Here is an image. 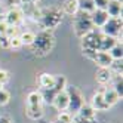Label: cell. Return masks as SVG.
Instances as JSON below:
<instances>
[{"label":"cell","mask_w":123,"mask_h":123,"mask_svg":"<svg viewBox=\"0 0 123 123\" xmlns=\"http://www.w3.org/2000/svg\"><path fill=\"white\" fill-rule=\"evenodd\" d=\"M2 87H3V86H0V89H2Z\"/></svg>","instance_id":"obj_38"},{"label":"cell","mask_w":123,"mask_h":123,"mask_svg":"<svg viewBox=\"0 0 123 123\" xmlns=\"http://www.w3.org/2000/svg\"><path fill=\"white\" fill-rule=\"evenodd\" d=\"M7 22L5 21V19H0V36H5L6 34V30H7Z\"/></svg>","instance_id":"obj_34"},{"label":"cell","mask_w":123,"mask_h":123,"mask_svg":"<svg viewBox=\"0 0 123 123\" xmlns=\"http://www.w3.org/2000/svg\"><path fill=\"white\" fill-rule=\"evenodd\" d=\"M0 123H12L7 116H0Z\"/></svg>","instance_id":"obj_35"},{"label":"cell","mask_w":123,"mask_h":123,"mask_svg":"<svg viewBox=\"0 0 123 123\" xmlns=\"http://www.w3.org/2000/svg\"><path fill=\"white\" fill-rule=\"evenodd\" d=\"M54 82H55V76L50 74V73H46L43 71L37 76V85H39V91H45V89H50L54 86Z\"/></svg>","instance_id":"obj_15"},{"label":"cell","mask_w":123,"mask_h":123,"mask_svg":"<svg viewBox=\"0 0 123 123\" xmlns=\"http://www.w3.org/2000/svg\"><path fill=\"white\" fill-rule=\"evenodd\" d=\"M119 40H116L114 37H110V36H105V34L101 33V39H99V49L98 50H102V52H108L114 45H116Z\"/></svg>","instance_id":"obj_18"},{"label":"cell","mask_w":123,"mask_h":123,"mask_svg":"<svg viewBox=\"0 0 123 123\" xmlns=\"http://www.w3.org/2000/svg\"><path fill=\"white\" fill-rule=\"evenodd\" d=\"M73 123H74V122H73Z\"/></svg>","instance_id":"obj_39"},{"label":"cell","mask_w":123,"mask_h":123,"mask_svg":"<svg viewBox=\"0 0 123 123\" xmlns=\"http://www.w3.org/2000/svg\"><path fill=\"white\" fill-rule=\"evenodd\" d=\"M101 93H102V96H104L105 102H107L110 107H113V105H116L119 101H122V98L119 96V93L114 91L111 86H105L104 89L101 91Z\"/></svg>","instance_id":"obj_16"},{"label":"cell","mask_w":123,"mask_h":123,"mask_svg":"<svg viewBox=\"0 0 123 123\" xmlns=\"http://www.w3.org/2000/svg\"><path fill=\"white\" fill-rule=\"evenodd\" d=\"M11 82V73L5 68H0V86H5Z\"/></svg>","instance_id":"obj_28"},{"label":"cell","mask_w":123,"mask_h":123,"mask_svg":"<svg viewBox=\"0 0 123 123\" xmlns=\"http://www.w3.org/2000/svg\"><path fill=\"white\" fill-rule=\"evenodd\" d=\"M122 18H108V21L102 25L101 33L105 34V36H110V37H114L116 40L122 42Z\"/></svg>","instance_id":"obj_6"},{"label":"cell","mask_w":123,"mask_h":123,"mask_svg":"<svg viewBox=\"0 0 123 123\" xmlns=\"http://www.w3.org/2000/svg\"><path fill=\"white\" fill-rule=\"evenodd\" d=\"M93 5H95V9L105 11V7L108 5V0H93Z\"/></svg>","instance_id":"obj_32"},{"label":"cell","mask_w":123,"mask_h":123,"mask_svg":"<svg viewBox=\"0 0 123 123\" xmlns=\"http://www.w3.org/2000/svg\"><path fill=\"white\" fill-rule=\"evenodd\" d=\"M21 48H22V45H21V40H19L18 36L9 39V49H11V50H18V49H21Z\"/></svg>","instance_id":"obj_29"},{"label":"cell","mask_w":123,"mask_h":123,"mask_svg":"<svg viewBox=\"0 0 123 123\" xmlns=\"http://www.w3.org/2000/svg\"><path fill=\"white\" fill-rule=\"evenodd\" d=\"M111 87L119 93L120 98H123V76H113L111 80Z\"/></svg>","instance_id":"obj_25"},{"label":"cell","mask_w":123,"mask_h":123,"mask_svg":"<svg viewBox=\"0 0 123 123\" xmlns=\"http://www.w3.org/2000/svg\"><path fill=\"white\" fill-rule=\"evenodd\" d=\"M91 107L98 113V111H108L111 107L105 102V99H104V96H102V93H101V91H95L93 93H92V98H91Z\"/></svg>","instance_id":"obj_9"},{"label":"cell","mask_w":123,"mask_h":123,"mask_svg":"<svg viewBox=\"0 0 123 123\" xmlns=\"http://www.w3.org/2000/svg\"><path fill=\"white\" fill-rule=\"evenodd\" d=\"M113 80V73L110 68H98L95 73V82L101 86H108Z\"/></svg>","instance_id":"obj_11"},{"label":"cell","mask_w":123,"mask_h":123,"mask_svg":"<svg viewBox=\"0 0 123 123\" xmlns=\"http://www.w3.org/2000/svg\"><path fill=\"white\" fill-rule=\"evenodd\" d=\"M37 123H50V122H46V120H43V119H42V120H39Z\"/></svg>","instance_id":"obj_37"},{"label":"cell","mask_w":123,"mask_h":123,"mask_svg":"<svg viewBox=\"0 0 123 123\" xmlns=\"http://www.w3.org/2000/svg\"><path fill=\"white\" fill-rule=\"evenodd\" d=\"M0 48L9 49V39H7L6 36H0Z\"/></svg>","instance_id":"obj_33"},{"label":"cell","mask_w":123,"mask_h":123,"mask_svg":"<svg viewBox=\"0 0 123 123\" xmlns=\"http://www.w3.org/2000/svg\"><path fill=\"white\" fill-rule=\"evenodd\" d=\"M25 114L30 120H34V122H39L43 119L45 116V110H43V104H39V105H27L25 108Z\"/></svg>","instance_id":"obj_14"},{"label":"cell","mask_w":123,"mask_h":123,"mask_svg":"<svg viewBox=\"0 0 123 123\" xmlns=\"http://www.w3.org/2000/svg\"><path fill=\"white\" fill-rule=\"evenodd\" d=\"M25 102H27V105H39V104H43V98H42L40 91H31V92H28L27 98H25Z\"/></svg>","instance_id":"obj_20"},{"label":"cell","mask_w":123,"mask_h":123,"mask_svg":"<svg viewBox=\"0 0 123 123\" xmlns=\"http://www.w3.org/2000/svg\"><path fill=\"white\" fill-rule=\"evenodd\" d=\"M55 45H56V39L54 36V33L48 31V30H40L36 34V37H34V42L31 43L30 49L34 56L45 58L54 50Z\"/></svg>","instance_id":"obj_1"},{"label":"cell","mask_w":123,"mask_h":123,"mask_svg":"<svg viewBox=\"0 0 123 123\" xmlns=\"http://www.w3.org/2000/svg\"><path fill=\"white\" fill-rule=\"evenodd\" d=\"M122 0H108V5L105 7V12L110 18H122Z\"/></svg>","instance_id":"obj_13"},{"label":"cell","mask_w":123,"mask_h":123,"mask_svg":"<svg viewBox=\"0 0 123 123\" xmlns=\"http://www.w3.org/2000/svg\"><path fill=\"white\" fill-rule=\"evenodd\" d=\"M108 18L110 16L107 15V12L102 9H95L91 13V21H92L93 28H102V25L108 21Z\"/></svg>","instance_id":"obj_12"},{"label":"cell","mask_w":123,"mask_h":123,"mask_svg":"<svg viewBox=\"0 0 123 123\" xmlns=\"http://www.w3.org/2000/svg\"><path fill=\"white\" fill-rule=\"evenodd\" d=\"M65 87H67V77L62 76V74L55 76V82H54L52 89L58 93V92H61V91H65Z\"/></svg>","instance_id":"obj_23"},{"label":"cell","mask_w":123,"mask_h":123,"mask_svg":"<svg viewBox=\"0 0 123 123\" xmlns=\"http://www.w3.org/2000/svg\"><path fill=\"white\" fill-rule=\"evenodd\" d=\"M65 91H67V95H68V110L67 111H70L71 114H76L86 104L85 95H83L80 87L74 86V85H67Z\"/></svg>","instance_id":"obj_3"},{"label":"cell","mask_w":123,"mask_h":123,"mask_svg":"<svg viewBox=\"0 0 123 123\" xmlns=\"http://www.w3.org/2000/svg\"><path fill=\"white\" fill-rule=\"evenodd\" d=\"M61 11H62L64 15H68V16H76L77 12H79V5H77V0H64V3L59 6Z\"/></svg>","instance_id":"obj_17"},{"label":"cell","mask_w":123,"mask_h":123,"mask_svg":"<svg viewBox=\"0 0 123 123\" xmlns=\"http://www.w3.org/2000/svg\"><path fill=\"white\" fill-rule=\"evenodd\" d=\"M73 122L74 123H96L93 120H89V119H85L82 116H79V114H73Z\"/></svg>","instance_id":"obj_31"},{"label":"cell","mask_w":123,"mask_h":123,"mask_svg":"<svg viewBox=\"0 0 123 123\" xmlns=\"http://www.w3.org/2000/svg\"><path fill=\"white\" fill-rule=\"evenodd\" d=\"M7 25H12V27H19V25L25 21V15L21 6H16V7H9L5 13V18H3Z\"/></svg>","instance_id":"obj_7"},{"label":"cell","mask_w":123,"mask_h":123,"mask_svg":"<svg viewBox=\"0 0 123 123\" xmlns=\"http://www.w3.org/2000/svg\"><path fill=\"white\" fill-rule=\"evenodd\" d=\"M19 40H21V45L22 46H31V43L34 42V37H36V33H33L30 30H25L22 33H19Z\"/></svg>","instance_id":"obj_21"},{"label":"cell","mask_w":123,"mask_h":123,"mask_svg":"<svg viewBox=\"0 0 123 123\" xmlns=\"http://www.w3.org/2000/svg\"><path fill=\"white\" fill-rule=\"evenodd\" d=\"M39 2H40V0H24V3H28V5H37Z\"/></svg>","instance_id":"obj_36"},{"label":"cell","mask_w":123,"mask_h":123,"mask_svg":"<svg viewBox=\"0 0 123 123\" xmlns=\"http://www.w3.org/2000/svg\"><path fill=\"white\" fill-rule=\"evenodd\" d=\"M87 59H91L95 65H98V68H110L113 64V58L110 56V54L102 50H96L93 54H91L87 56Z\"/></svg>","instance_id":"obj_8"},{"label":"cell","mask_w":123,"mask_h":123,"mask_svg":"<svg viewBox=\"0 0 123 123\" xmlns=\"http://www.w3.org/2000/svg\"><path fill=\"white\" fill-rule=\"evenodd\" d=\"M62 18H64V13H62L59 6L52 5V6H48V7H42L39 25L42 27V30L54 31L55 28H58L61 25Z\"/></svg>","instance_id":"obj_2"},{"label":"cell","mask_w":123,"mask_h":123,"mask_svg":"<svg viewBox=\"0 0 123 123\" xmlns=\"http://www.w3.org/2000/svg\"><path fill=\"white\" fill-rule=\"evenodd\" d=\"M99 39H101V31H95V28L92 31H89L87 34H85L80 39L83 56L87 58L91 54H93V52H96L99 49Z\"/></svg>","instance_id":"obj_5"},{"label":"cell","mask_w":123,"mask_h":123,"mask_svg":"<svg viewBox=\"0 0 123 123\" xmlns=\"http://www.w3.org/2000/svg\"><path fill=\"white\" fill-rule=\"evenodd\" d=\"M73 30H74V34L79 39H82L85 34L92 31L93 25H92V21H91V13L79 11L77 15L73 16Z\"/></svg>","instance_id":"obj_4"},{"label":"cell","mask_w":123,"mask_h":123,"mask_svg":"<svg viewBox=\"0 0 123 123\" xmlns=\"http://www.w3.org/2000/svg\"><path fill=\"white\" fill-rule=\"evenodd\" d=\"M52 123H73V114L70 111H58L55 120Z\"/></svg>","instance_id":"obj_26"},{"label":"cell","mask_w":123,"mask_h":123,"mask_svg":"<svg viewBox=\"0 0 123 123\" xmlns=\"http://www.w3.org/2000/svg\"><path fill=\"white\" fill-rule=\"evenodd\" d=\"M5 36L7 39H12V37H16V36H19V27H12V25H9L6 30V34Z\"/></svg>","instance_id":"obj_30"},{"label":"cell","mask_w":123,"mask_h":123,"mask_svg":"<svg viewBox=\"0 0 123 123\" xmlns=\"http://www.w3.org/2000/svg\"><path fill=\"white\" fill-rule=\"evenodd\" d=\"M9 102H11V92L5 89V87H2L0 89V107H5Z\"/></svg>","instance_id":"obj_27"},{"label":"cell","mask_w":123,"mask_h":123,"mask_svg":"<svg viewBox=\"0 0 123 123\" xmlns=\"http://www.w3.org/2000/svg\"><path fill=\"white\" fill-rule=\"evenodd\" d=\"M52 107L56 111H67L68 110V95L67 91H61L55 95L54 101H52Z\"/></svg>","instance_id":"obj_10"},{"label":"cell","mask_w":123,"mask_h":123,"mask_svg":"<svg viewBox=\"0 0 123 123\" xmlns=\"http://www.w3.org/2000/svg\"><path fill=\"white\" fill-rule=\"evenodd\" d=\"M77 5H79V11H80V12L92 13L95 11L93 0H77Z\"/></svg>","instance_id":"obj_24"},{"label":"cell","mask_w":123,"mask_h":123,"mask_svg":"<svg viewBox=\"0 0 123 123\" xmlns=\"http://www.w3.org/2000/svg\"><path fill=\"white\" fill-rule=\"evenodd\" d=\"M110 56L113 58V61H119V59H123V45L122 42H117L110 50H108Z\"/></svg>","instance_id":"obj_22"},{"label":"cell","mask_w":123,"mask_h":123,"mask_svg":"<svg viewBox=\"0 0 123 123\" xmlns=\"http://www.w3.org/2000/svg\"><path fill=\"white\" fill-rule=\"evenodd\" d=\"M76 114H79V116H82V117H85V119H89V120L96 122V111L91 107L89 104H85Z\"/></svg>","instance_id":"obj_19"}]
</instances>
